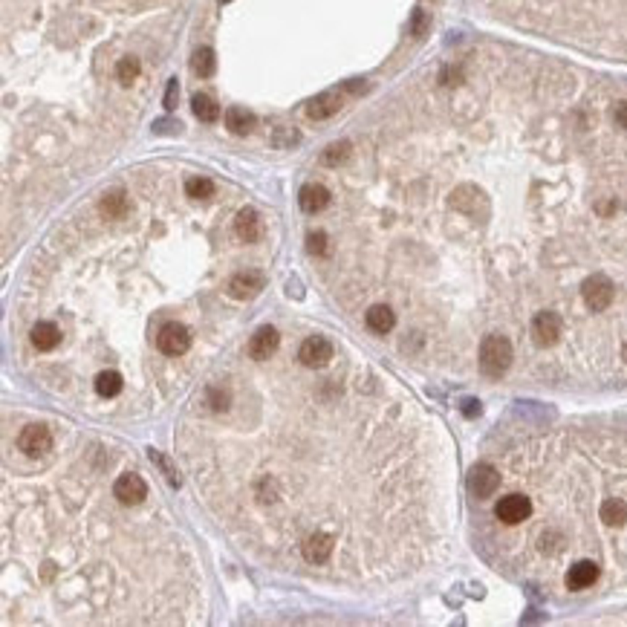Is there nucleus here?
<instances>
[{
  "label": "nucleus",
  "mask_w": 627,
  "mask_h": 627,
  "mask_svg": "<svg viewBox=\"0 0 627 627\" xmlns=\"http://www.w3.org/2000/svg\"><path fill=\"white\" fill-rule=\"evenodd\" d=\"M226 127L235 133V136H246V133L254 130V116L243 107H229L226 110Z\"/></svg>",
  "instance_id": "obj_21"
},
{
  "label": "nucleus",
  "mask_w": 627,
  "mask_h": 627,
  "mask_svg": "<svg viewBox=\"0 0 627 627\" xmlns=\"http://www.w3.org/2000/svg\"><path fill=\"white\" fill-rule=\"evenodd\" d=\"M567 587L569 590H587V587H593L596 581H599V564H593V561H578V564H572L569 569H567Z\"/></svg>",
  "instance_id": "obj_12"
},
{
  "label": "nucleus",
  "mask_w": 627,
  "mask_h": 627,
  "mask_svg": "<svg viewBox=\"0 0 627 627\" xmlns=\"http://www.w3.org/2000/svg\"><path fill=\"white\" fill-rule=\"evenodd\" d=\"M113 498H116L119 503H124V506H136V503H142V500L148 498V483H145L139 474L127 471V474H122V477L113 483Z\"/></svg>",
  "instance_id": "obj_6"
},
{
  "label": "nucleus",
  "mask_w": 627,
  "mask_h": 627,
  "mask_svg": "<svg viewBox=\"0 0 627 627\" xmlns=\"http://www.w3.org/2000/svg\"><path fill=\"white\" fill-rule=\"evenodd\" d=\"M621 358H624V362H627V344L621 347Z\"/></svg>",
  "instance_id": "obj_39"
},
{
  "label": "nucleus",
  "mask_w": 627,
  "mask_h": 627,
  "mask_svg": "<svg viewBox=\"0 0 627 627\" xmlns=\"http://www.w3.org/2000/svg\"><path fill=\"white\" fill-rule=\"evenodd\" d=\"M344 90H347V93H365L368 84H365V81H347Z\"/></svg>",
  "instance_id": "obj_37"
},
{
  "label": "nucleus",
  "mask_w": 627,
  "mask_h": 627,
  "mask_svg": "<svg viewBox=\"0 0 627 627\" xmlns=\"http://www.w3.org/2000/svg\"><path fill=\"white\" fill-rule=\"evenodd\" d=\"M468 488H471V495L480 498V500L491 498V495H495V491L500 488V471H498L495 466H488V463L474 466V471H471V477H468Z\"/></svg>",
  "instance_id": "obj_7"
},
{
  "label": "nucleus",
  "mask_w": 627,
  "mask_h": 627,
  "mask_svg": "<svg viewBox=\"0 0 627 627\" xmlns=\"http://www.w3.org/2000/svg\"><path fill=\"white\" fill-rule=\"evenodd\" d=\"M350 154H353L350 142H333V145L321 154V162L330 165V168H336V165H344V162L350 159Z\"/></svg>",
  "instance_id": "obj_28"
},
{
  "label": "nucleus",
  "mask_w": 627,
  "mask_h": 627,
  "mask_svg": "<svg viewBox=\"0 0 627 627\" xmlns=\"http://www.w3.org/2000/svg\"><path fill=\"white\" fill-rule=\"evenodd\" d=\"M599 515H601V520H604L607 526H621V523L627 520V503H624L621 498H607V500L601 503Z\"/></svg>",
  "instance_id": "obj_22"
},
{
  "label": "nucleus",
  "mask_w": 627,
  "mask_h": 627,
  "mask_svg": "<svg viewBox=\"0 0 627 627\" xmlns=\"http://www.w3.org/2000/svg\"><path fill=\"white\" fill-rule=\"evenodd\" d=\"M338 107H341V99H338L336 93H321V96H316V99L306 104V116L316 119V122H324V119L336 116Z\"/></svg>",
  "instance_id": "obj_18"
},
{
  "label": "nucleus",
  "mask_w": 627,
  "mask_h": 627,
  "mask_svg": "<svg viewBox=\"0 0 627 627\" xmlns=\"http://www.w3.org/2000/svg\"><path fill=\"white\" fill-rule=\"evenodd\" d=\"M102 214L107 217V220H122L124 214H127V208H130V203H127V194L122 191V188H116V191H107L104 197H102Z\"/></svg>",
  "instance_id": "obj_20"
},
{
  "label": "nucleus",
  "mask_w": 627,
  "mask_h": 627,
  "mask_svg": "<svg viewBox=\"0 0 627 627\" xmlns=\"http://www.w3.org/2000/svg\"><path fill=\"white\" fill-rule=\"evenodd\" d=\"M306 249H309V254L324 257V254L330 252V246H327V235H324V232H309V237H306Z\"/></svg>",
  "instance_id": "obj_29"
},
{
  "label": "nucleus",
  "mask_w": 627,
  "mask_h": 627,
  "mask_svg": "<svg viewBox=\"0 0 627 627\" xmlns=\"http://www.w3.org/2000/svg\"><path fill=\"white\" fill-rule=\"evenodd\" d=\"M581 298H584L590 312H604L616 298V286L607 275H590L581 284Z\"/></svg>",
  "instance_id": "obj_2"
},
{
  "label": "nucleus",
  "mask_w": 627,
  "mask_h": 627,
  "mask_svg": "<svg viewBox=\"0 0 627 627\" xmlns=\"http://www.w3.org/2000/svg\"><path fill=\"white\" fill-rule=\"evenodd\" d=\"M186 194L191 197V200H208L211 194H214V183L208 176H191L188 183H186Z\"/></svg>",
  "instance_id": "obj_27"
},
{
  "label": "nucleus",
  "mask_w": 627,
  "mask_h": 627,
  "mask_svg": "<svg viewBox=\"0 0 627 627\" xmlns=\"http://www.w3.org/2000/svg\"><path fill=\"white\" fill-rule=\"evenodd\" d=\"M451 205H454L457 211L468 214V217H477V214L486 211V197H483L474 186H463V188H457V191L451 194Z\"/></svg>",
  "instance_id": "obj_13"
},
{
  "label": "nucleus",
  "mask_w": 627,
  "mask_h": 627,
  "mask_svg": "<svg viewBox=\"0 0 627 627\" xmlns=\"http://www.w3.org/2000/svg\"><path fill=\"white\" fill-rule=\"evenodd\" d=\"M365 321H368V327H370L373 333L385 336V333H390V330H393V324H396V316H393V309H390V306H385V304H376V306H370V309H368Z\"/></svg>",
  "instance_id": "obj_19"
},
{
  "label": "nucleus",
  "mask_w": 627,
  "mask_h": 627,
  "mask_svg": "<svg viewBox=\"0 0 627 627\" xmlns=\"http://www.w3.org/2000/svg\"><path fill=\"white\" fill-rule=\"evenodd\" d=\"M156 347H159L165 355H183V353H188V347H191V333H188V327L179 324V321H168V324L159 330V336H156Z\"/></svg>",
  "instance_id": "obj_3"
},
{
  "label": "nucleus",
  "mask_w": 627,
  "mask_h": 627,
  "mask_svg": "<svg viewBox=\"0 0 627 627\" xmlns=\"http://www.w3.org/2000/svg\"><path fill=\"white\" fill-rule=\"evenodd\" d=\"M191 67H194V73H197L200 78H211L214 70H217L214 50H211V47H200V50L194 53V58H191Z\"/></svg>",
  "instance_id": "obj_25"
},
{
  "label": "nucleus",
  "mask_w": 627,
  "mask_h": 627,
  "mask_svg": "<svg viewBox=\"0 0 627 627\" xmlns=\"http://www.w3.org/2000/svg\"><path fill=\"white\" fill-rule=\"evenodd\" d=\"M301 552H304V558H306L309 564H324V561L333 555V537L324 535V532L309 535L306 541H304V547H301Z\"/></svg>",
  "instance_id": "obj_14"
},
{
  "label": "nucleus",
  "mask_w": 627,
  "mask_h": 627,
  "mask_svg": "<svg viewBox=\"0 0 627 627\" xmlns=\"http://www.w3.org/2000/svg\"><path fill=\"white\" fill-rule=\"evenodd\" d=\"M176 102H179V84H176V78H171V81H168V90H165L162 104H165V110H173Z\"/></svg>",
  "instance_id": "obj_33"
},
{
  "label": "nucleus",
  "mask_w": 627,
  "mask_h": 627,
  "mask_svg": "<svg viewBox=\"0 0 627 627\" xmlns=\"http://www.w3.org/2000/svg\"><path fill=\"white\" fill-rule=\"evenodd\" d=\"M139 70H142V67H139V58L124 55V58L116 64V78H119V84H124V87L133 84V81L139 78Z\"/></svg>",
  "instance_id": "obj_26"
},
{
  "label": "nucleus",
  "mask_w": 627,
  "mask_h": 627,
  "mask_svg": "<svg viewBox=\"0 0 627 627\" xmlns=\"http://www.w3.org/2000/svg\"><path fill=\"white\" fill-rule=\"evenodd\" d=\"M529 515H532V500L523 495H506L495 506V518L506 526H518V523L529 520Z\"/></svg>",
  "instance_id": "obj_5"
},
{
  "label": "nucleus",
  "mask_w": 627,
  "mask_h": 627,
  "mask_svg": "<svg viewBox=\"0 0 627 627\" xmlns=\"http://www.w3.org/2000/svg\"><path fill=\"white\" fill-rule=\"evenodd\" d=\"M122 387H124V382H122V376H119L116 370H102V373L96 376V393L104 396V399L119 396Z\"/></svg>",
  "instance_id": "obj_24"
},
{
  "label": "nucleus",
  "mask_w": 627,
  "mask_h": 627,
  "mask_svg": "<svg viewBox=\"0 0 627 627\" xmlns=\"http://www.w3.org/2000/svg\"><path fill=\"white\" fill-rule=\"evenodd\" d=\"M512 365V341L506 336H486L480 344V370L491 379H500Z\"/></svg>",
  "instance_id": "obj_1"
},
{
  "label": "nucleus",
  "mask_w": 627,
  "mask_h": 627,
  "mask_svg": "<svg viewBox=\"0 0 627 627\" xmlns=\"http://www.w3.org/2000/svg\"><path fill=\"white\" fill-rule=\"evenodd\" d=\"M151 460H154V463L162 468V474L168 477V483H171V486H179V474H176V468L171 466V460H168V457H162L159 451H151Z\"/></svg>",
  "instance_id": "obj_30"
},
{
  "label": "nucleus",
  "mask_w": 627,
  "mask_h": 627,
  "mask_svg": "<svg viewBox=\"0 0 627 627\" xmlns=\"http://www.w3.org/2000/svg\"><path fill=\"white\" fill-rule=\"evenodd\" d=\"M298 203H301V211L318 214V211H324V208L330 205V191H327L324 186H318V183H309V186L301 188Z\"/></svg>",
  "instance_id": "obj_16"
},
{
  "label": "nucleus",
  "mask_w": 627,
  "mask_h": 627,
  "mask_svg": "<svg viewBox=\"0 0 627 627\" xmlns=\"http://www.w3.org/2000/svg\"><path fill=\"white\" fill-rule=\"evenodd\" d=\"M266 286V278H263V272H237V275H232V281H229V295L232 298H237V301H249V298H254V295H260V289Z\"/></svg>",
  "instance_id": "obj_10"
},
{
  "label": "nucleus",
  "mask_w": 627,
  "mask_h": 627,
  "mask_svg": "<svg viewBox=\"0 0 627 627\" xmlns=\"http://www.w3.org/2000/svg\"><path fill=\"white\" fill-rule=\"evenodd\" d=\"M18 448H21L23 454H29V457H41V454L53 451V434H50V428H43V425H29V428H23L21 436H18Z\"/></svg>",
  "instance_id": "obj_8"
},
{
  "label": "nucleus",
  "mask_w": 627,
  "mask_h": 627,
  "mask_svg": "<svg viewBox=\"0 0 627 627\" xmlns=\"http://www.w3.org/2000/svg\"><path fill=\"white\" fill-rule=\"evenodd\" d=\"M32 344L41 353H50V350H55L61 344V330L53 321H38L32 327Z\"/></svg>",
  "instance_id": "obj_17"
},
{
  "label": "nucleus",
  "mask_w": 627,
  "mask_h": 627,
  "mask_svg": "<svg viewBox=\"0 0 627 627\" xmlns=\"http://www.w3.org/2000/svg\"><path fill=\"white\" fill-rule=\"evenodd\" d=\"M191 110H194V116H197L200 122H217V119H220V104H217L208 93H197V96L191 99Z\"/></svg>",
  "instance_id": "obj_23"
},
{
  "label": "nucleus",
  "mask_w": 627,
  "mask_h": 627,
  "mask_svg": "<svg viewBox=\"0 0 627 627\" xmlns=\"http://www.w3.org/2000/svg\"><path fill=\"white\" fill-rule=\"evenodd\" d=\"M460 78H463L460 70H445V73H442V84H448V87H451V84H460Z\"/></svg>",
  "instance_id": "obj_36"
},
{
  "label": "nucleus",
  "mask_w": 627,
  "mask_h": 627,
  "mask_svg": "<svg viewBox=\"0 0 627 627\" xmlns=\"http://www.w3.org/2000/svg\"><path fill=\"white\" fill-rule=\"evenodd\" d=\"M275 145H278V148L298 145V130H292V127H278V130H275Z\"/></svg>",
  "instance_id": "obj_31"
},
{
  "label": "nucleus",
  "mask_w": 627,
  "mask_h": 627,
  "mask_svg": "<svg viewBox=\"0 0 627 627\" xmlns=\"http://www.w3.org/2000/svg\"><path fill=\"white\" fill-rule=\"evenodd\" d=\"M477 414H480V402H474V399L466 402V417H477Z\"/></svg>",
  "instance_id": "obj_38"
},
{
  "label": "nucleus",
  "mask_w": 627,
  "mask_h": 627,
  "mask_svg": "<svg viewBox=\"0 0 627 627\" xmlns=\"http://www.w3.org/2000/svg\"><path fill=\"white\" fill-rule=\"evenodd\" d=\"M278 344H281V336H278L275 327H260V330L249 338V355L257 358V362H266V358L278 350Z\"/></svg>",
  "instance_id": "obj_11"
},
{
  "label": "nucleus",
  "mask_w": 627,
  "mask_h": 627,
  "mask_svg": "<svg viewBox=\"0 0 627 627\" xmlns=\"http://www.w3.org/2000/svg\"><path fill=\"white\" fill-rule=\"evenodd\" d=\"M564 333V321L558 312H537V316L532 318V338L537 347H552Z\"/></svg>",
  "instance_id": "obj_4"
},
{
  "label": "nucleus",
  "mask_w": 627,
  "mask_h": 627,
  "mask_svg": "<svg viewBox=\"0 0 627 627\" xmlns=\"http://www.w3.org/2000/svg\"><path fill=\"white\" fill-rule=\"evenodd\" d=\"M235 232L243 243H257L260 235H263V226H260V217L254 208H240L237 211V220H235Z\"/></svg>",
  "instance_id": "obj_15"
},
{
  "label": "nucleus",
  "mask_w": 627,
  "mask_h": 627,
  "mask_svg": "<svg viewBox=\"0 0 627 627\" xmlns=\"http://www.w3.org/2000/svg\"><path fill=\"white\" fill-rule=\"evenodd\" d=\"M211 408L214 411H226L229 408V393H220V390L211 387Z\"/></svg>",
  "instance_id": "obj_34"
},
{
  "label": "nucleus",
  "mask_w": 627,
  "mask_h": 627,
  "mask_svg": "<svg viewBox=\"0 0 627 627\" xmlns=\"http://www.w3.org/2000/svg\"><path fill=\"white\" fill-rule=\"evenodd\" d=\"M220 4H232V0H220Z\"/></svg>",
  "instance_id": "obj_40"
},
{
  "label": "nucleus",
  "mask_w": 627,
  "mask_h": 627,
  "mask_svg": "<svg viewBox=\"0 0 627 627\" xmlns=\"http://www.w3.org/2000/svg\"><path fill=\"white\" fill-rule=\"evenodd\" d=\"M298 358H301V365H306V368H324L333 358V344L327 338H321V336H312V338H306L301 344Z\"/></svg>",
  "instance_id": "obj_9"
},
{
  "label": "nucleus",
  "mask_w": 627,
  "mask_h": 627,
  "mask_svg": "<svg viewBox=\"0 0 627 627\" xmlns=\"http://www.w3.org/2000/svg\"><path fill=\"white\" fill-rule=\"evenodd\" d=\"M428 26H431V18H428L422 9H414V18H411V32H414L417 38H422V35L428 32Z\"/></svg>",
  "instance_id": "obj_32"
},
{
  "label": "nucleus",
  "mask_w": 627,
  "mask_h": 627,
  "mask_svg": "<svg viewBox=\"0 0 627 627\" xmlns=\"http://www.w3.org/2000/svg\"><path fill=\"white\" fill-rule=\"evenodd\" d=\"M613 116H616V124L627 130V102H618L616 110H613Z\"/></svg>",
  "instance_id": "obj_35"
}]
</instances>
